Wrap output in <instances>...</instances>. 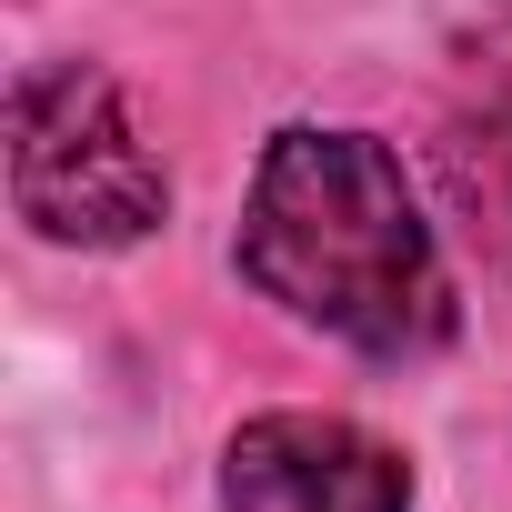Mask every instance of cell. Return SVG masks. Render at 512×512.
Masks as SVG:
<instances>
[{
  "label": "cell",
  "mask_w": 512,
  "mask_h": 512,
  "mask_svg": "<svg viewBox=\"0 0 512 512\" xmlns=\"http://www.w3.org/2000/svg\"><path fill=\"white\" fill-rule=\"evenodd\" d=\"M241 272L262 282V302L372 362H422L452 342L442 241L372 131H272L241 201Z\"/></svg>",
  "instance_id": "1"
},
{
  "label": "cell",
  "mask_w": 512,
  "mask_h": 512,
  "mask_svg": "<svg viewBox=\"0 0 512 512\" xmlns=\"http://www.w3.org/2000/svg\"><path fill=\"white\" fill-rule=\"evenodd\" d=\"M11 201L41 241L121 251L161 221L171 181L101 61H41L11 91Z\"/></svg>",
  "instance_id": "2"
},
{
  "label": "cell",
  "mask_w": 512,
  "mask_h": 512,
  "mask_svg": "<svg viewBox=\"0 0 512 512\" xmlns=\"http://www.w3.org/2000/svg\"><path fill=\"white\" fill-rule=\"evenodd\" d=\"M221 512H412V462L342 412H262L221 452Z\"/></svg>",
  "instance_id": "3"
},
{
  "label": "cell",
  "mask_w": 512,
  "mask_h": 512,
  "mask_svg": "<svg viewBox=\"0 0 512 512\" xmlns=\"http://www.w3.org/2000/svg\"><path fill=\"white\" fill-rule=\"evenodd\" d=\"M442 191H452V211L472 221L482 262L512 282V101L482 111V121H462V131L442 141Z\"/></svg>",
  "instance_id": "4"
}]
</instances>
